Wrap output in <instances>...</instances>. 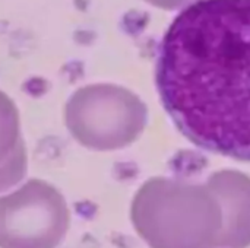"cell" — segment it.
Here are the masks:
<instances>
[{
  "mask_svg": "<svg viewBox=\"0 0 250 248\" xmlns=\"http://www.w3.org/2000/svg\"><path fill=\"white\" fill-rule=\"evenodd\" d=\"M155 86L198 148L250 162V0H196L157 51Z\"/></svg>",
  "mask_w": 250,
  "mask_h": 248,
  "instance_id": "cell-1",
  "label": "cell"
},
{
  "mask_svg": "<svg viewBox=\"0 0 250 248\" xmlns=\"http://www.w3.org/2000/svg\"><path fill=\"white\" fill-rule=\"evenodd\" d=\"M69 222L64 196L44 180L31 178L0 196V248H57Z\"/></svg>",
  "mask_w": 250,
  "mask_h": 248,
  "instance_id": "cell-2",
  "label": "cell"
},
{
  "mask_svg": "<svg viewBox=\"0 0 250 248\" xmlns=\"http://www.w3.org/2000/svg\"><path fill=\"white\" fill-rule=\"evenodd\" d=\"M122 115V98L116 89L103 85L79 88L64 105L69 133L91 149H110L119 143Z\"/></svg>",
  "mask_w": 250,
  "mask_h": 248,
  "instance_id": "cell-3",
  "label": "cell"
},
{
  "mask_svg": "<svg viewBox=\"0 0 250 248\" xmlns=\"http://www.w3.org/2000/svg\"><path fill=\"white\" fill-rule=\"evenodd\" d=\"M28 172V152L15 101L0 91V193L19 184Z\"/></svg>",
  "mask_w": 250,
  "mask_h": 248,
  "instance_id": "cell-4",
  "label": "cell"
}]
</instances>
